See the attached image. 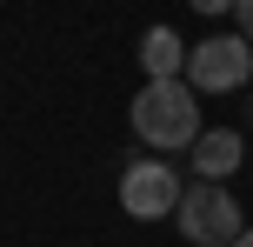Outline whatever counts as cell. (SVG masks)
Returning a JSON list of instances; mask_svg holds the SVG:
<instances>
[{"mask_svg": "<svg viewBox=\"0 0 253 247\" xmlns=\"http://www.w3.org/2000/svg\"><path fill=\"white\" fill-rule=\"evenodd\" d=\"M133 134L160 154L173 147H200V107H193V87L187 80H147L133 94Z\"/></svg>", "mask_w": 253, "mask_h": 247, "instance_id": "obj_1", "label": "cell"}, {"mask_svg": "<svg viewBox=\"0 0 253 247\" xmlns=\"http://www.w3.org/2000/svg\"><path fill=\"white\" fill-rule=\"evenodd\" d=\"M180 234H187L193 247H233L247 234V221H240V200L227 194L220 181H187V200H180Z\"/></svg>", "mask_w": 253, "mask_h": 247, "instance_id": "obj_2", "label": "cell"}, {"mask_svg": "<svg viewBox=\"0 0 253 247\" xmlns=\"http://www.w3.org/2000/svg\"><path fill=\"white\" fill-rule=\"evenodd\" d=\"M247 74H253V40L247 34H213V40H200L187 53V74L180 80L200 87V94H240Z\"/></svg>", "mask_w": 253, "mask_h": 247, "instance_id": "obj_3", "label": "cell"}, {"mask_svg": "<svg viewBox=\"0 0 253 247\" xmlns=\"http://www.w3.org/2000/svg\"><path fill=\"white\" fill-rule=\"evenodd\" d=\"M180 200H187V181H180L167 160H133V167L120 174V207L133 214V221H160V214H180Z\"/></svg>", "mask_w": 253, "mask_h": 247, "instance_id": "obj_4", "label": "cell"}, {"mask_svg": "<svg viewBox=\"0 0 253 247\" xmlns=\"http://www.w3.org/2000/svg\"><path fill=\"white\" fill-rule=\"evenodd\" d=\"M240 160H247V141H240L233 127H207V134H200V147H193V167H200V181H227Z\"/></svg>", "mask_w": 253, "mask_h": 247, "instance_id": "obj_5", "label": "cell"}, {"mask_svg": "<svg viewBox=\"0 0 253 247\" xmlns=\"http://www.w3.org/2000/svg\"><path fill=\"white\" fill-rule=\"evenodd\" d=\"M187 40L173 34V27H153L147 40H140V67H147V80H180L187 74Z\"/></svg>", "mask_w": 253, "mask_h": 247, "instance_id": "obj_6", "label": "cell"}, {"mask_svg": "<svg viewBox=\"0 0 253 247\" xmlns=\"http://www.w3.org/2000/svg\"><path fill=\"white\" fill-rule=\"evenodd\" d=\"M240 0H193V13H233Z\"/></svg>", "mask_w": 253, "mask_h": 247, "instance_id": "obj_7", "label": "cell"}, {"mask_svg": "<svg viewBox=\"0 0 253 247\" xmlns=\"http://www.w3.org/2000/svg\"><path fill=\"white\" fill-rule=\"evenodd\" d=\"M233 20H240V34L253 40V0H240V7H233Z\"/></svg>", "mask_w": 253, "mask_h": 247, "instance_id": "obj_8", "label": "cell"}, {"mask_svg": "<svg viewBox=\"0 0 253 247\" xmlns=\"http://www.w3.org/2000/svg\"><path fill=\"white\" fill-rule=\"evenodd\" d=\"M233 247H253V227H247V234H240V241H233Z\"/></svg>", "mask_w": 253, "mask_h": 247, "instance_id": "obj_9", "label": "cell"}, {"mask_svg": "<svg viewBox=\"0 0 253 247\" xmlns=\"http://www.w3.org/2000/svg\"><path fill=\"white\" fill-rule=\"evenodd\" d=\"M247 120H253V94H247Z\"/></svg>", "mask_w": 253, "mask_h": 247, "instance_id": "obj_10", "label": "cell"}]
</instances>
